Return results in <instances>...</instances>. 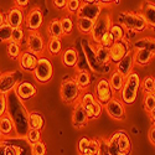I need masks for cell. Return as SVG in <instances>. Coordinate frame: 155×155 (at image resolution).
Segmentation results:
<instances>
[{
	"instance_id": "1",
	"label": "cell",
	"mask_w": 155,
	"mask_h": 155,
	"mask_svg": "<svg viewBox=\"0 0 155 155\" xmlns=\"http://www.w3.org/2000/svg\"><path fill=\"white\" fill-rule=\"evenodd\" d=\"M8 109L6 115L12 120L15 128V135L19 138H25L30 130L29 127V114L30 112L25 107L24 102L12 91L6 94Z\"/></svg>"
},
{
	"instance_id": "2",
	"label": "cell",
	"mask_w": 155,
	"mask_h": 155,
	"mask_svg": "<svg viewBox=\"0 0 155 155\" xmlns=\"http://www.w3.org/2000/svg\"><path fill=\"white\" fill-rule=\"evenodd\" d=\"M108 140V149L112 155H130L133 151L132 138L125 130H117Z\"/></svg>"
},
{
	"instance_id": "3",
	"label": "cell",
	"mask_w": 155,
	"mask_h": 155,
	"mask_svg": "<svg viewBox=\"0 0 155 155\" xmlns=\"http://www.w3.org/2000/svg\"><path fill=\"white\" fill-rule=\"evenodd\" d=\"M118 24L124 29L133 32H144L149 28L140 12L122 11L118 15Z\"/></svg>"
},
{
	"instance_id": "4",
	"label": "cell",
	"mask_w": 155,
	"mask_h": 155,
	"mask_svg": "<svg viewBox=\"0 0 155 155\" xmlns=\"http://www.w3.org/2000/svg\"><path fill=\"white\" fill-rule=\"evenodd\" d=\"M141 80L137 72H132L128 77H125L124 87L120 91V101L124 103V106H133L137 102L138 93L140 89Z\"/></svg>"
},
{
	"instance_id": "5",
	"label": "cell",
	"mask_w": 155,
	"mask_h": 155,
	"mask_svg": "<svg viewBox=\"0 0 155 155\" xmlns=\"http://www.w3.org/2000/svg\"><path fill=\"white\" fill-rule=\"evenodd\" d=\"M83 91L80 88V86L77 84L74 78L72 77H67L61 82L60 87V96L61 99L70 106H74L80 102V98L82 96Z\"/></svg>"
},
{
	"instance_id": "6",
	"label": "cell",
	"mask_w": 155,
	"mask_h": 155,
	"mask_svg": "<svg viewBox=\"0 0 155 155\" xmlns=\"http://www.w3.org/2000/svg\"><path fill=\"white\" fill-rule=\"evenodd\" d=\"M32 76L35 81H37L40 84L48 83L54 77V66H52L51 60L45 56L38 57V61L32 72Z\"/></svg>"
},
{
	"instance_id": "7",
	"label": "cell",
	"mask_w": 155,
	"mask_h": 155,
	"mask_svg": "<svg viewBox=\"0 0 155 155\" xmlns=\"http://www.w3.org/2000/svg\"><path fill=\"white\" fill-rule=\"evenodd\" d=\"M113 22H114V20H113V16L110 12H102L99 15V18L94 21L93 29L91 31V40L94 45H97L101 40V37L106 32L109 31Z\"/></svg>"
},
{
	"instance_id": "8",
	"label": "cell",
	"mask_w": 155,
	"mask_h": 155,
	"mask_svg": "<svg viewBox=\"0 0 155 155\" xmlns=\"http://www.w3.org/2000/svg\"><path fill=\"white\" fill-rule=\"evenodd\" d=\"M22 80V71H8L4 73H0V94H8L12 91H15L16 86Z\"/></svg>"
},
{
	"instance_id": "9",
	"label": "cell",
	"mask_w": 155,
	"mask_h": 155,
	"mask_svg": "<svg viewBox=\"0 0 155 155\" xmlns=\"http://www.w3.org/2000/svg\"><path fill=\"white\" fill-rule=\"evenodd\" d=\"M102 12H103V8L99 2H97V0H91V2L86 0V2H82L78 12L76 14V18H84L88 20L96 21Z\"/></svg>"
},
{
	"instance_id": "10",
	"label": "cell",
	"mask_w": 155,
	"mask_h": 155,
	"mask_svg": "<svg viewBox=\"0 0 155 155\" xmlns=\"http://www.w3.org/2000/svg\"><path fill=\"white\" fill-rule=\"evenodd\" d=\"M93 94H94L96 99L101 103L103 107H104L112 98H114L115 93L113 92L108 78H104V77H103V78H99L97 81V83L94 86V93Z\"/></svg>"
},
{
	"instance_id": "11",
	"label": "cell",
	"mask_w": 155,
	"mask_h": 155,
	"mask_svg": "<svg viewBox=\"0 0 155 155\" xmlns=\"http://www.w3.org/2000/svg\"><path fill=\"white\" fill-rule=\"evenodd\" d=\"M25 42H26L28 51L38 57H40V54H42L46 50V41L38 31H29L26 38H25Z\"/></svg>"
},
{
	"instance_id": "12",
	"label": "cell",
	"mask_w": 155,
	"mask_h": 155,
	"mask_svg": "<svg viewBox=\"0 0 155 155\" xmlns=\"http://www.w3.org/2000/svg\"><path fill=\"white\" fill-rule=\"evenodd\" d=\"M44 24V12L41 8L34 6L30 9V11L25 16V24L24 26L28 31H38Z\"/></svg>"
},
{
	"instance_id": "13",
	"label": "cell",
	"mask_w": 155,
	"mask_h": 155,
	"mask_svg": "<svg viewBox=\"0 0 155 155\" xmlns=\"http://www.w3.org/2000/svg\"><path fill=\"white\" fill-rule=\"evenodd\" d=\"M103 108L106 109L107 114L112 119L118 122H122L125 119V106L120 101V98H117V97L112 98Z\"/></svg>"
},
{
	"instance_id": "14",
	"label": "cell",
	"mask_w": 155,
	"mask_h": 155,
	"mask_svg": "<svg viewBox=\"0 0 155 155\" xmlns=\"http://www.w3.org/2000/svg\"><path fill=\"white\" fill-rule=\"evenodd\" d=\"M130 45H129L128 40H122V41H115L112 47L109 48V57L110 62L117 64L120 60H123L129 52H130Z\"/></svg>"
},
{
	"instance_id": "15",
	"label": "cell",
	"mask_w": 155,
	"mask_h": 155,
	"mask_svg": "<svg viewBox=\"0 0 155 155\" xmlns=\"http://www.w3.org/2000/svg\"><path fill=\"white\" fill-rule=\"evenodd\" d=\"M82 48H83V52H84V56H86V60H87V63H88V67L92 72L94 73H103L107 67H102L101 64L97 62L96 60V55H94V46L92 44H89V41L84 40L82 42Z\"/></svg>"
},
{
	"instance_id": "16",
	"label": "cell",
	"mask_w": 155,
	"mask_h": 155,
	"mask_svg": "<svg viewBox=\"0 0 155 155\" xmlns=\"http://www.w3.org/2000/svg\"><path fill=\"white\" fill-rule=\"evenodd\" d=\"M5 24L9 25L11 29L16 28H22V25L25 24V12L22 9L12 6L11 9L8 10L5 14Z\"/></svg>"
},
{
	"instance_id": "17",
	"label": "cell",
	"mask_w": 155,
	"mask_h": 155,
	"mask_svg": "<svg viewBox=\"0 0 155 155\" xmlns=\"http://www.w3.org/2000/svg\"><path fill=\"white\" fill-rule=\"evenodd\" d=\"M15 94L24 102V101H29L31 98H34L37 93V87L29 81H22L20 82L16 88H15Z\"/></svg>"
},
{
	"instance_id": "18",
	"label": "cell",
	"mask_w": 155,
	"mask_h": 155,
	"mask_svg": "<svg viewBox=\"0 0 155 155\" xmlns=\"http://www.w3.org/2000/svg\"><path fill=\"white\" fill-rule=\"evenodd\" d=\"M37 61H38V56L34 55L30 51H22V54L20 55L19 57V64H20V68L21 71H25V72H34L36 64H37Z\"/></svg>"
},
{
	"instance_id": "19",
	"label": "cell",
	"mask_w": 155,
	"mask_h": 155,
	"mask_svg": "<svg viewBox=\"0 0 155 155\" xmlns=\"http://www.w3.org/2000/svg\"><path fill=\"white\" fill-rule=\"evenodd\" d=\"M88 117L87 113L83 108V106L78 102L77 104H74L73 113H72V125L76 129H82L88 124Z\"/></svg>"
},
{
	"instance_id": "20",
	"label": "cell",
	"mask_w": 155,
	"mask_h": 155,
	"mask_svg": "<svg viewBox=\"0 0 155 155\" xmlns=\"http://www.w3.org/2000/svg\"><path fill=\"white\" fill-rule=\"evenodd\" d=\"M115 66V71H118L124 78L128 77L133 72V68H134V57H133V51H130L123 60H120Z\"/></svg>"
},
{
	"instance_id": "21",
	"label": "cell",
	"mask_w": 155,
	"mask_h": 155,
	"mask_svg": "<svg viewBox=\"0 0 155 155\" xmlns=\"http://www.w3.org/2000/svg\"><path fill=\"white\" fill-rule=\"evenodd\" d=\"M78 51L74 47H67L61 54V62L67 68H74L78 64Z\"/></svg>"
},
{
	"instance_id": "22",
	"label": "cell",
	"mask_w": 155,
	"mask_h": 155,
	"mask_svg": "<svg viewBox=\"0 0 155 155\" xmlns=\"http://www.w3.org/2000/svg\"><path fill=\"white\" fill-rule=\"evenodd\" d=\"M140 14L145 20L148 28L155 30V3L153 2H145L141 6Z\"/></svg>"
},
{
	"instance_id": "23",
	"label": "cell",
	"mask_w": 155,
	"mask_h": 155,
	"mask_svg": "<svg viewBox=\"0 0 155 155\" xmlns=\"http://www.w3.org/2000/svg\"><path fill=\"white\" fill-rule=\"evenodd\" d=\"M133 57H134V64H138L140 67H145L150 63L154 55L148 50H134Z\"/></svg>"
},
{
	"instance_id": "24",
	"label": "cell",
	"mask_w": 155,
	"mask_h": 155,
	"mask_svg": "<svg viewBox=\"0 0 155 155\" xmlns=\"http://www.w3.org/2000/svg\"><path fill=\"white\" fill-rule=\"evenodd\" d=\"M134 50H148L155 56V38L154 37H141L135 40L133 44Z\"/></svg>"
},
{
	"instance_id": "25",
	"label": "cell",
	"mask_w": 155,
	"mask_h": 155,
	"mask_svg": "<svg viewBox=\"0 0 155 155\" xmlns=\"http://www.w3.org/2000/svg\"><path fill=\"white\" fill-rule=\"evenodd\" d=\"M94 55L97 62L102 67H107L110 64V57H109V50L103 47L101 45H94Z\"/></svg>"
},
{
	"instance_id": "26",
	"label": "cell",
	"mask_w": 155,
	"mask_h": 155,
	"mask_svg": "<svg viewBox=\"0 0 155 155\" xmlns=\"http://www.w3.org/2000/svg\"><path fill=\"white\" fill-rule=\"evenodd\" d=\"M15 133V128H14V123L12 120L5 114L4 117L0 118V135L2 138H9L12 137V134Z\"/></svg>"
},
{
	"instance_id": "27",
	"label": "cell",
	"mask_w": 155,
	"mask_h": 155,
	"mask_svg": "<svg viewBox=\"0 0 155 155\" xmlns=\"http://www.w3.org/2000/svg\"><path fill=\"white\" fill-rule=\"evenodd\" d=\"M74 81L83 91V89L88 88L92 84V74L87 70H80V71H77V73L74 76Z\"/></svg>"
},
{
	"instance_id": "28",
	"label": "cell",
	"mask_w": 155,
	"mask_h": 155,
	"mask_svg": "<svg viewBox=\"0 0 155 155\" xmlns=\"http://www.w3.org/2000/svg\"><path fill=\"white\" fill-rule=\"evenodd\" d=\"M29 127L30 129H36V130H42L45 127V118L42 113L37 112V110H32L29 114Z\"/></svg>"
},
{
	"instance_id": "29",
	"label": "cell",
	"mask_w": 155,
	"mask_h": 155,
	"mask_svg": "<svg viewBox=\"0 0 155 155\" xmlns=\"http://www.w3.org/2000/svg\"><path fill=\"white\" fill-rule=\"evenodd\" d=\"M108 81H109V84H110L114 93L120 92L123 89V87H124V83H125V78L115 70L113 72H110V76H109Z\"/></svg>"
},
{
	"instance_id": "30",
	"label": "cell",
	"mask_w": 155,
	"mask_h": 155,
	"mask_svg": "<svg viewBox=\"0 0 155 155\" xmlns=\"http://www.w3.org/2000/svg\"><path fill=\"white\" fill-rule=\"evenodd\" d=\"M86 113H87V117H88V120L91 119H97L99 118L102 115V112H103V106L101 104V103L98 101H94L93 103H91V104H88L86 107H83Z\"/></svg>"
},
{
	"instance_id": "31",
	"label": "cell",
	"mask_w": 155,
	"mask_h": 155,
	"mask_svg": "<svg viewBox=\"0 0 155 155\" xmlns=\"http://www.w3.org/2000/svg\"><path fill=\"white\" fill-rule=\"evenodd\" d=\"M74 25H76L77 30H78L82 35H91V31L93 29L94 21L84 19V18H76Z\"/></svg>"
},
{
	"instance_id": "32",
	"label": "cell",
	"mask_w": 155,
	"mask_h": 155,
	"mask_svg": "<svg viewBox=\"0 0 155 155\" xmlns=\"http://www.w3.org/2000/svg\"><path fill=\"white\" fill-rule=\"evenodd\" d=\"M47 32H48L50 38H62L63 37V32H62L60 19H52L48 22Z\"/></svg>"
},
{
	"instance_id": "33",
	"label": "cell",
	"mask_w": 155,
	"mask_h": 155,
	"mask_svg": "<svg viewBox=\"0 0 155 155\" xmlns=\"http://www.w3.org/2000/svg\"><path fill=\"white\" fill-rule=\"evenodd\" d=\"M46 51L51 56H57L62 52V38H48L46 42Z\"/></svg>"
},
{
	"instance_id": "34",
	"label": "cell",
	"mask_w": 155,
	"mask_h": 155,
	"mask_svg": "<svg viewBox=\"0 0 155 155\" xmlns=\"http://www.w3.org/2000/svg\"><path fill=\"white\" fill-rule=\"evenodd\" d=\"M60 22H61L63 36H70L73 31V28H74V20L72 19V16H70V15L62 16L60 19Z\"/></svg>"
},
{
	"instance_id": "35",
	"label": "cell",
	"mask_w": 155,
	"mask_h": 155,
	"mask_svg": "<svg viewBox=\"0 0 155 155\" xmlns=\"http://www.w3.org/2000/svg\"><path fill=\"white\" fill-rule=\"evenodd\" d=\"M6 54H8V57L11 58V60H19L20 55L22 54V50H21V45L19 44H15V42H8V46H6Z\"/></svg>"
},
{
	"instance_id": "36",
	"label": "cell",
	"mask_w": 155,
	"mask_h": 155,
	"mask_svg": "<svg viewBox=\"0 0 155 155\" xmlns=\"http://www.w3.org/2000/svg\"><path fill=\"white\" fill-rule=\"evenodd\" d=\"M109 32L112 34V36L114 37L115 41H122V40H125V30L120 26L118 22H113V25L109 29Z\"/></svg>"
},
{
	"instance_id": "37",
	"label": "cell",
	"mask_w": 155,
	"mask_h": 155,
	"mask_svg": "<svg viewBox=\"0 0 155 155\" xmlns=\"http://www.w3.org/2000/svg\"><path fill=\"white\" fill-rule=\"evenodd\" d=\"M25 38H26V34H25V31H24L22 28L12 29V32H11V41L12 42L22 45L25 42Z\"/></svg>"
},
{
	"instance_id": "38",
	"label": "cell",
	"mask_w": 155,
	"mask_h": 155,
	"mask_svg": "<svg viewBox=\"0 0 155 155\" xmlns=\"http://www.w3.org/2000/svg\"><path fill=\"white\" fill-rule=\"evenodd\" d=\"M81 155H99V145H98V139H91L88 147L83 150Z\"/></svg>"
},
{
	"instance_id": "39",
	"label": "cell",
	"mask_w": 155,
	"mask_h": 155,
	"mask_svg": "<svg viewBox=\"0 0 155 155\" xmlns=\"http://www.w3.org/2000/svg\"><path fill=\"white\" fill-rule=\"evenodd\" d=\"M143 106L148 113L155 108V93H144Z\"/></svg>"
},
{
	"instance_id": "40",
	"label": "cell",
	"mask_w": 155,
	"mask_h": 155,
	"mask_svg": "<svg viewBox=\"0 0 155 155\" xmlns=\"http://www.w3.org/2000/svg\"><path fill=\"white\" fill-rule=\"evenodd\" d=\"M140 88L144 91V93H154V77L147 76L145 78L141 81Z\"/></svg>"
},
{
	"instance_id": "41",
	"label": "cell",
	"mask_w": 155,
	"mask_h": 155,
	"mask_svg": "<svg viewBox=\"0 0 155 155\" xmlns=\"http://www.w3.org/2000/svg\"><path fill=\"white\" fill-rule=\"evenodd\" d=\"M81 4L82 2L80 0H68L67 2V6H66V10H67V14L71 16V15H76L78 12L80 8H81Z\"/></svg>"
},
{
	"instance_id": "42",
	"label": "cell",
	"mask_w": 155,
	"mask_h": 155,
	"mask_svg": "<svg viewBox=\"0 0 155 155\" xmlns=\"http://www.w3.org/2000/svg\"><path fill=\"white\" fill-rule=\"evenodd\" d=\"M11 32L12 29L9 25H4L0 28V42H10L11 41Z\"/></svg>"
},
{
	"instance_id": "43",
	"label": "cell",
	"mask_w": 155,
	"mask_h": 155,
	"mask_svg": "<svg viewBox=\"0 0 155 155\" xmlns=\"http://www.w3.org/2000/svg\"><path fill=\"white\" fill-rule=\"evenodd\" d=\"M114 42H115L114 37H113V36H112V34L108 31V32H106L104 35H103V36L101 37V40H99V42H98L97 45H101V46H103V47H106V48H108V50H109Z\"/></svg>"
},
{
	"instance_id": "44",
	"label": "cell",
	"mask_w": 155,
	"mask_h": 155,
	"mask_svg": "<svg viewBox=\"0 0 155 155\" xmlns=\"http://www.w3.org/2000/svg\"><path fill=\"white\" fill-rule=\"evenodd\" d=\"M25 139H26L30 144H35L37 141L41 140V132L36 130V129H30L26 134V137H25Z\"/></svg>"
},
{
	"instance_id": "45",
	"label": "cell",
	"mask_w": 155,
	"mask_h": 155,
	"mask_svg": "<svg viewBox=\"0 0 155 155\" xmlns=\"http://www.w3.org/2000/svg\"><path fill=\"white\" fill-rule=\"evenodd\" d=\"M31 154L32 155H46V145L44 141H37L35 144H31Z\"/></svg>"
},
{
	"instance_id": "46",
	"label": "cell",
	"mask_w": 155,
	"mask_h": 155,
	"mask_svg": "<svg viewBox=\"0 0 155 155\" xmlns=\"http://www.w3.org/2000/svg\"><path fill=\"white\" fill-rule=\"evenodd\" d=\"M94 101H97V99H96L94 94L91 93V92H83L82 96H81V98H80V103H81L83 107L91 104V103H93Z\"/></svg>"
},
{
	"instance_id": "47",
	"label": "cell",
	"mask_w": 155,
	"mask_h": 155,
	"mask_svg": "<svg viewBox=\"0 0 155 155\" xmlns=\"http://www.w3.org/2000/svg\"><path fill=\"white\" fill-rule=\"evenodd\" d=\"M98 145H99V155H112L108 149V140L106 138H97Z\"/></svg>"
},
{
	"instance_id": "48",
	"label": "cell",
	"mask_w": 155,
	"mask_h": 155,
	"mask_svg": "<svg viewBox=\"0 0 155 155\" xmlns=\"http://www.w3.org/2000/svg\"><path fill=\"white\" fill-rule=\"evenodd\" d=\"M89 141H91V138H88V137H81V138H80L78 144H77V149H78V154H80V155H81V154L83 153V150L88 147Z\"/></svg>"
},
{
	"instance_id": "49",
	"label": "cell",
	"mask_w": 155,
	"mask_h": 155,
	"mask_svg": "<svg viewBox=\"0 0 155 155\" xmlns=\"http://www.w3.org/2000/svg\"><path fill=\"white\" fill-rule=\"evenodd\" d=\"M8 109V102H6V96L5 94H0V118L4 117L6 114Z\"/></svg>"
},
{
	"instance_id": "50",
	"label": "cell",
	"mask_w": 155,
	"mask_h": 155,
	"mask_svg": "<svg viewBox=\"0 0 155 155\" xmlns=\"http://www.w3.org/2000/svg\"><path fill=\"white\" fill-rule=\"evenodd\" d=\"M67 2L68 0H54L52 4H54V6L56 9L63 10V9H66V6H67Z\"/></svg>"
},
{
	"instance_id": "51",
	"label": "cell",
	"mask_w": 155,
	"mask_h": 155,
	"mask_svg": "<svg viewBox=\"0 0 155 155\" xmlns=\"http://www.w3.org/2000/svg\"><path fill=\"white\" fill-rule=\"evenodd\" d=\"M148 138H149V141L155 145V124H153L150 128H149V132H148Z\"/></svg>"
},
{
	"instance_id": "52",
	"label": "cell",
	"mask_w": 155,
	"mask_h": 155,
	"mask_svg": "<svg viewBox=\"0 0 155 155\" xmlns=\"http://www.w3.org/2000/svg\"><path fill=\"white\" fill-rule=\"evenodd\" d=\"M29 3H30L29 0H16V2H15V6L22 9V8H26L29 5Z\"/></svg>"
},
{
	"instance_id": "53",
	"label": "cell",
	"mask_w": 155,
	"mask_h": 155,
	"mask_svg": "<svg viewBox=\"0 0 155 155\" xmlns=\"http://www.w3.org/2000/svg\"><path fill=\"white\" fill-rule=\"evenodd\" d=\"M4 25H5V15L0 11V28L4 26Z\"/></svg>"
},
{
	"instance_id": "54",
	"label": "cell",
	"mask_w": 155,
	"mask_h": 155,
	"mask_svg": "<svg viewBox=\"0 0 155 155\" xmlns=\"http://www.w3.org/2000/svg\"><path fill=\"white\" fill-rule=\"evenodd\" d=\"M149 117H150V119H151L153 124H155V108H154L153 110H150V112H149Z\"/></svg>"
},
{
	"instance_id": "55",
	"label": "cell",
	"mask_w": 155,
	"mask_h": 155,
	"mask_svg": "<svg viewBox=\"0 0 155 155\" xmlns=\"http://www.w3.org/2000/svg\"><path fill=\"white\" fill-rule=\"evenodd\" d=\"M0 155H3V144L0 143Z\"/></svg>"
},
{
	"instance_id": "56",
	"label": "cell",
	"mask_w": 155,
	"mask_h": 155,
	"mask_svg": "<svg viewBox=\"0 0 155 155\" xmlns=\"http://www.w3.org/2000/svg\"><path fill=\"white\" fill-rule=\"evenodd\" d=\"M154 93H155V78H154Z\"/></svg>"
},
{
	"instance_id": "57",
	"label": "cell",
	"mask_w": 155,
	"mask_h": 155,
	"mask_svg": "<svg viewBox=\"0 0 155 155\" xmlns=\"http://www.w3.org/2000/svg\"><path fill=\"white\" fill-rule=\"evenodd\" d=\"M2 140H3V138H2V135H0V143H2Z\"/></svg>"
}]
</instances>
